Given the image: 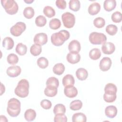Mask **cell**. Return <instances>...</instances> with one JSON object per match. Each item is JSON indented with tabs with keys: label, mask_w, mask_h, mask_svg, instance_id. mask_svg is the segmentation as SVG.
Returning a JSON list of instances; mask_svg holds the SVG:
<instances>
[{
	"label": "cell",
	"mask_w": 122,
	"mask_h": 122,
	"mask_svg": "<svg viewBox=\"0 0 122 122\" xmlns=\"http://www.w3.org/2000/svg\"><path fill=\"white\" fill-rule=\"evenodd\" d=\"M61 19L64 26L66 28H72L75 23V16L69 12L63 13L61 15Z\"/></svg>",
	"instance_id": "8992f818"
},
{
	"label": "cell",
	"mask_w": 122,
	"mask_h": 122,
	"mask_svg": "<svg viewBox=\"0 0 122 122\" xmlns=\"http://www.w3.org/2000/svg\"><path fill=\"white\" fill-rule=\"evenodd\" d=\"M5 91V88L4 85L1 83V88H0V95H1L3 93H4Z\"/></svg>",
	"instance_id": "7dc6e473"
},
{
	"label": "cell",
	"mask_w": 122,
	"mask_h": 122,
	"mask_svg": "<svg viewBox=\"0 0 122 122\" xmlns=\"http://www.w3.org/2000/svg\"><path fill=\"white\" fill-rule=\"evenodd\" d=\"M15 51L20 56L24 55L27 51V46L22 43H19L16 47Z\"/></svg>",
	"instance_id": "4316f807"
},
{
	"label": "cell",
	"mask_w": 122,
	"mask_h": 122,
	"mask_svg": "<svg viewBox=\"0 0 122 122\" xmlns=\"http://www.w3.org/2000/svg\"><path fill=\"white\" fill-rule=\"evenodd\" d=\"M26 28L25 23L21 21L17 22L10 29V33L14 36L18 37L24 32Z\"/></svg>",
	"instance_id": "52a82bcc"
},
{
	"label": "cell",
	"mask_w": 122,
	"mask_h": 122,
	"mask_svg": "<svg viewBox=\"0 0 122 122\" xmlns=\"http://www.w3.org/2000/svg\"><path fill=\"white\" fill-rule=\"evenodd\" d=\"M65 66L62 63H58L54 65L53 67L52 71L54 74L61 75L65 71Z\"/></svg>",
	"instance_id": "d4e9b609"
},
{
	"label": "cell",
	"mask_w": 122,
	"mask_h": 122,
	"mask_svg": "<svg viewBox=\"0 0 122 122\" xmlns=\"http://www.w3.org/2000/svg\"><path fill=\"white\" fill-rule=\"evenodd\" d=\"M24 1L27 4H30V3H32L34 1V0H24Z\"/></svg>",
	"instance_id": "c3c4849f"
},
{
	"label": "cell",
	"mask_w": 122,
	"mask_h": 122,
	"mask_svg": "<svg viewBox=\"0 0 122 122\" xmlns=\"http://www.w3.org/2000/svg\"><path fill=\"white\" fill-rule=\"evenodd\" d=\"M112 63V60L110 58L104 57L100 61L99 64L100 69L103 71H107L110 69Z\"/></svg>",
	"instance_id": "9c48e42d"
},
{
	"label": "cell",
	"mask_w": 122,
	"mask_h": 122,
	"mask_svg": "<svg viewBox=\"0 0 122 122\" xmlns=\"http://www.w3.org/2000/svg\"><path fill=\"white\" fill-rule=\"evenodd\" d=\"M87 117L86 115L82 112H77L74 113L72 116V121L73 122H86Z\"/></svg>",
	"instance_id": "cb8c5ba5"
},
{
	"label": "cell",
	"mask_w": 122,
	"mask_h": 122,
	"mask_svg": "<svg viewBox=\"0 0 122 122\" xmlns=\"http://www.w3.org/2000/svg\"><path fill=\"white\" fill-rule=\"evenodd\" d=\"M7 61L10 64L14 65L18 62L19 58L17 55L14 53H10L8 55Z\"/></svg>",
	"instance_id": "74e56055"
},
{
	"label": "cell",
	"mask_w": 122,
	"mask_h": 122,
	"mask_svg": "<svg viewBox=\"0 0 122 122\" xmlns=\"http://www.w3.org/2000/svg\"><path fill=\"white\" fill-rule=\"evenodd\" d=\"M69 6L70 10L73 11H78L81 7V3L79 0H71L69 3Z\"/></svg>",
	"instance_id": "83f0119b"
},
{
	"label": "cell",
	"mask_w": 122,
	"mask_h": 122,
	"mask_svg": "<svg viewBox=\"0 0 122 122\" xmlns=\"http://www.w3.org/2000/svg\"><path fill=\"white\" fill-rule=\"evenodd\" d=\"M40 105L41 107L44 109L49 110L51 107L52 103L50 101L46 99H44L41 102Z\"/></svg>",
	"instance_id": "ee69618b"
},
{
	"label": "cell",
	"mask_w": 122,
	"mask_h": 122,
	"mask_svg": "<svg viewBox=\"0 0 122 122\" xmlns=\"http://www.w3.org/2000/svg\"><path fill=\"white\" fill-rule=\"evenodd\" d=\"M67 61L70 63L74 64L78 63L81 60V56L78 52L70 51L66 56Z\"/></svg>",
	"instance_id": "30bf717a"
},
{
	"label": "cell",
	"mask_w": 122,
	"mask_h": 122,
	"mask_svg": "<svg viewBox=\"0 0 122 122\" xmlns=\"http://www.w3.org/2000/svg\"><path fill=\"white\" fill-rule=\"evenodd\" d=\"M35 24L39 27L44 26L47 23V20L46 18L42 15H39L35 19Z\"/></svg>",
	"instance_id": "d590c367"
},
{
	"label": "cell",
	"mask_w": 122,
	"mask_h": 122,
	"mask_svg": "<svg viewBox=\"0 0 122 122\" xmlns=\"http://www.w3.org/2000/svg\"><path fill=\"white\" fill-rule=\"evenodd\" d=\"M116 94H109L104 93L103 94V99L105 102L108 103H111L114 102L116 100Z\"/></svg>",
	"instance_id": "b9f144b4"
},
{
	"label": "cell",
	"mask_w": 122,
	"mask_h": 122,
	"mask_svg": "<svg viewBox=\"0 0 122 122\" xmlns=\"http://www.w3.org/2000/svg\"><path fill=\"white\" fill-rule=\"evenodd\" d=\"M106 32L111 36H113L116 34L118 31L117 26L114 24H109L106 27Z\"/></svg>",
	"instance_id": "8d00e7d4"
},
{
	"label": "cell",
	"mask_w": 122,
	"mask_h": 122,
	"mask_svg": "<svg viewBox=\"0 0 122 122\" xmlns=\"http://www.w3.org/2000/svg\"><path fill=\"white\" fill-rule=\"evenodd\" d=\"M111 19L114 23H119L122 20V14L120 12L116 11L112 14Z\"/></svg>",
	"instance_id": "60d3db41"
},
{
	"label": "cell",
	"mask_w": 122,
	"mask_h": 122,
	"mask_svg": "<svg viewBox=\"0 0 122 122\" xmlns=\"http://www.w3.org/2000/svg\"><path fill=\"white\" fill-rule=\"evenodd\" d=\"M115 50L114 44L111 42H105L102 46V51L105 54H111Z\"/></svg>",
	"instance_id": "4fadbf2b"
},
{
	"label": "cell",
	"mask_w": 122,
	"mask_h": 122,
	"mask_svg": "<svg viewBox=\"0 0 122 122\" xmlns=\"http://www.w3.org/2000/svg\"><path fill=\"white\" fill-rule=\"evenodd\" d=\"M1 3L5 11L10 15L17 13L19 7L17 3L14 0H1Z\"/></svg>",
	"instance_id": "277c9868"
},
{
	"label": "cell",
	"mask_w": 122,
	"mask_h": 122,
	"mask_svg": "<svg viewBox=\"0 0 122 122\" xmlns=\"http://www.w3.org/2000/svg\"><path fill=\"white\" fill-rule=\"evenodd\" d=\"M101 56V52L98 48H93L89 52V57L93 60L99 59Z\"/></svg>",
	"instance_id": "f1b7e54d"
},
{
	"label": "cell",
	"mask_w": 122,
	"mask_h": 122,
	"mask_svg": "<svg viewBox=\"0 0 122 122\" xmlns=\"http://www.w3.org/2000/svg\"><path fill=\"white\" fill-rule=\"evenodd\" d=\"M14 45V42L13 39L10 37H6L3 40L2 46L7 50L12 49Z\"/></svg>",
	"instance_id": "7402d4cb"
},
{
	"label": "cell",
	"mask_w": 122,
	"mask_h": 122,
	"mask_svg": "<svg viewBox=\"0 0 122 122\" xmlns=\"http://www.w3.org/2000/svg\"><path fill=\"white\" fill-rule=\"evenodd\" d=\"M0 122H7L8 121V119L6 117V116L3 115H0Z\"/></svg>",
	"instance_id": "bcb514c9"
},
{
	"label": "cell",
	"mask_w": 122,
	"mask_h": 122,
	"mask_svg": "<svg viewBox=\"0 0 122 122\" xmlns=\"http://www.w3.org/2000/svg\"><path fill=\"white\" fill-rule=\"evenodd\" d=\"M81 49V46L80 42L76 40L71 41L68 45V50L70 51H75L79 53Z\"/></svg>",
	"instance_id": "2e32d148"
},
{
	"label": "cell",
	"mask_w": 122,
	"mask_h": 122,
	"mask_svg": "<svg viewBox=\"0 0 122 122\" xmlns=\"http://www.w3.org/2000/svg\"><path fill=\"white\" fill-rule=\"evenodd\" d=\"M21 69L19 66H11L8 68L6 73L8 76L10 77H16L21 73Z\"/></svg>",
	"instance_id": "7c38bea8"
},
{
	"label": "cell",
	"mask_w": 122,
	"mask_h": 122,
	"mask_svg": "<svg viewBox=\"0 0 122 122\" xmlns=\"http://www.w3.org/2000/svg\"><path fill=\"white\" fill-rule=\"evenodd\" d=\"M75 74L77 79L80 81H84L88 76V72L87 71L83 68L78 69Z\"/></svg>",
	"instance_id": "e0dca14e"
},
{
	"label": "cell",
	"mask_w": 122,
	"mask_h": 122,
	"mask_svg": "<svg viewBox=\"0 0 122 122\" xmlns=\"http://www.w3.org/2000/svg\"><path fill=\"white\" fill-rule=\"evenodd\" d=\"M36 117V112L35 111L32 109L27 110L24 113V118L28 122L33 121Z\"/></svg>",
	"instance_id": "44dd1931"
},
{
	"label": "cell",
	"mask_w": 122,
	"mask_h": 122,
	"mask_svg": "<svg viewBox=\"0 0 122 122\" xmlns=\"http://www.w3.org/2000/svg\"><path fill=\"white\" fill-rule=\"evenodd\" d=\"M100 10V4L98 2H93L89 5L88 9V11L90 15H95L99 12Z\"/></svg>",
	"instance_id": "9a60e30c"
},
{
	"label": "cell",
	"mask_w": 122,
	"mask_h": 122,
	"mask_svg": "<svg viewBox=\"0 0 122 122\" xmlns=\"http://www.w3.org/2000/svg\"><path fill=\"white\" fill-rule=\"evenodd\" d=\"M116 6V1L115 0H105L103 2V8L108 12L113 10Z\"/></svg>",
	"instance_id": "d6986e66"
},
{
	"label": "cell",
	"mask_w": 122,
	"mask_h": 122,
	"mask_svg": "<svg viewBox=\"0 0 122 122\" xmlns=\"http://www.w3.org/2000/svg\"><path fill=\"white\" fill-rule=\"evenodd\" d=\"M70 34L68 31L62 30L59 32L53 33L51 37L52 44L55 46H60L70 38Z\"/></svg>",
	"instance_id": "6da1fadb"
},
{
	"label": "cell",
	"mask_w": 122,
	"mask_h": 122,
	"mask_svg": "<svg viewBox=\"0 0 122 122\" xmlns=\"http://www.w3.org/2000/svg\"><path fill=\"white\" fill-rule=\"evenodd\" d=\"M44 14L48 18H52L55 15V10L51 6H46L43 10Z\"/></svg>",
	"instance_id": "4dcf8cb0"
},
{
	"label": "cell",
	"mask_w": 122,
	"mask_h": 122,
	"mask_svg": "<svg viewBox=\"0 0 122 122\" xmlns=\"http://www.w3.org/2000/svg\"><path fill=\"white\" fill-rule=\"evenodd\" d=\"M57 87L53 86H47L44 91L45 95L48 97H52L56 95L58 92Z\"/></svg>",
	"instance_id": "ac0fdd59"
},
{
	"label": "cell",
	"mask_w": 122,
	"mask_h": 122,
	"mask_svg": "<svg viewBox=\"0 0 122 122\" xmlns=\"http://www.w3.org/2000/svg\"><path fill=\"white\" fill-rule=\"evenodd\" d=\"M20 102L16 98L10 99L8 102L7 112L8 114L12 117L18 116L20 112Z\"/></svg>",
	"instance_id": "7a4b0ae2"
},
{
	"label": "cell",
	"mask_w": 122,
	"mask_h": 122,
	"mask_svg": "<svg viewBox=\"0 0 122 122\" xmlns=\"http://www.w3.org/2000/svg\"><path fill=\"white\" fill-rule=\"evenodd\" d=\"M34 43L41 45H43L48 41L47 35L44 32H41L36 34L33 38Z\"/></svg>",
	"instance_id": "ba28073f"
},
{
	"label": "cell",
	"mask_w": 122,
	"mask_h": 122,
	"mask_svg": "<svg viewBox=\"0 0 122 122\" xmlns=\"http://www.w3.org/2000/svg\"><path fill=\"white\" fill-rule=\"evenodd\" d=\"M41 46L38 44L34 43L32 44L30 48V52L32 55L34 56L39 55L41 53Z\"/></svg>",
	"instance_id": "484cf974"
},
{
	"label": "cell",
	"mask_w": 122,
	"mask_h": 122,
	"mask_svg": "<svg viewBox=\"0 0 122 122\" xmlns=\"http://www.w3.org/2000/svg\"><path fill=\"white\" fill-rule=\"evenodd\" d=\"M90 42L94 45H100L105 43L107 40L106 35L101 32H92L89 35Z\"/></svg>",
	"instance_id": "5b68a950"
},
{
	"label": "cell",
	"mask_w": 122,
	"mask_h": 122,
	"mask_svg": "<svg viewBox=\"0 0 122 122\" xmlns=\"http://www.w3.org/2000/svg\"><path fill=\"white\" fill-rule=\"evenodd\" d=\"M56 6L60 9L64 10L66 8V2L64 0H57L55 2Z\"/></svg>",
	"instance_id": "f6af8a7d"
},
{
	"label": "cell",
	"mask_w": 122,
	"mask_h": 122,
	"mask_svg": "<svg viewBox=\"0 0 122 122\" xmlns=\"http://www.w3.org/2000/svg\"><path fill=\"white\" fill-rule=\"evenodd\" d=\"M61 26V22L60 20L57 18L51 19L49 22V27L52 30H57L60 28Z\"/></svg>",
	"instance_id": "836d02e7"
},
{
	"label": "cell",
	"mask_w": 122,
	"mask_h": 122,
	"mask_svg": "<svg viewBox=\"0 0 122 122\" xmlns=\"http://www.w3.org/2000/svg\"><path fill=\"white\" fill-rule=\"evenodd\" d=\"M65 95L70 98L75 97L78 94V90L73 85H70L65 87L64 89Z\"/></svg>",
	"instance_id": "8fae6325"
},
{
	"label": "cell",
	"mask_w": 122,
	"mask_h": 122,
	"mask_svg": "<svg viewBox=\"0 0 122 122\" xmlns=\"http://www.w3.org/2000/svg\"><path fill=\"white\" fill-rule=\"evenodd\" d=\"M105 24V21L103 18L97 17L93 20V25L97 28H102Z\"/></svg>",
	"instance_id": "f35d334b"
},
{
	"label": "cell",
	"mask_w": 122,
	"mask_h": 122,
	"mask_svg": "<svg viewBox=\"0 0 122 122\" xmlns=\"http://www.w3.org/2000/svg\"><path fill=\"white\" fill-rule=\"evenodd\" d=\"M53 111L55 115L58 114H64L66 112V108L62 104H57L54 107Z\"/></svg>",
	"instance_id": "1f68e13d"
},
{
	"label": "cell",
	"mask_w": 122,
	"mask_h": 122,
	"mask_svg": "<svg viewBox=\"0 0 122 122\" xmlns=\"http://www.w3.org/2000/svg\"><path fill=\"white\" fill-rule=\"evenodd\" d=\"M54 122H67V118L64 114H56L54 118Z\"/></svg>",
	"instance_id": "7bdbcfd3"
},
{
	"label": "cell",
	"mask_w": 122,
	"mask_h": 122,
	"mask_svg": "<svg viewBox=\"0 0 122 122\" xmlns=\"http://www.w3.org/2000/svg\"><path fill=\"white\" fill-rule=\"evenodd\" d=\"M82 106V102L79 100H75L71 102L70 104V108L72 111L80 110Z\"/></svg>",
	"instance_id": "f546056e"
},
{
	"label": "cell",
	"mask_w": 122,
	"mask_h": 122,
	"mask_svg": "<svg viewBox=\"0 0 122 122\" xmlns=\"http://www.w3.org/2000/svg\"><path fill=\"white\" fill-rule=\"evenodd\" d=\"M46 84V86H53L58 88L59 85V81L57 78L54 77H51L47 79Z\"/></svg>",
	"instance_id": "ab89813d"
},
{
	"label": "cell",
	"mask_w": 122,
	"mask_h": 122,
	"mask_svg": "<svg viewBox=\"0 0 122 122\" xmlns=\"http://www.w3.org/2000/svg\"><path fill=\"white\" fill-rule=\"evenodd\" d=\"M23 14L26 19H30L34 16L35 11L33 8L31 7H27L24 9Z\"/></svg>",
	"instance_id": "d6a6232c"
},
{
	"label": "cell",
	"mask_w": 122,
	"mask_h": 122,
	"mask_svg": "<svg viewBox=\"0 0 122 122\" xmlns=\"http://www.w3.org/2000/svg\"><path fill=\"white\" fill-rule=\"evenodd\" d=\"M29 82L26 79H21L14 90L15 94L19 97L25 98L29 93Z\"/></svg>",
	"instance_id": "3957f363"
},
{
	"label": "cell",
	"mask_w": 122,
	"mask_h": 122,
	"mask_svg": "<svg viewBox=\"0 0 122 122\" xmlns=\"http://www.w3.org/2000/svg\"><path fill=\"white\" fill-rule=\"evenodd\" d=\"M37 63L40 68L44 69L48 67L49 65V61L46 58L41 57L37 60Z\"/></svg>",
	"instance_id": "e575fe53"
},
{
	"label": "cell",
	"mask_w": 122,
	"mask_h": 122,
	"mask_svg": "<svg viewBox=\"0 0 122 122\" xmlns=\"http://www.w3.org/2000/svg\"><path fill=\"white\" fill-rule=\"evenodd\" d=\"M62 83L64 87L70 85H74L75 83V80L72 75L69 74H66L62 78Z\"/></svg>",
	"instance_id": "ffe728a7"
},
{
	"label": "cell",
	"mask_w": 122,
	"mask_h": 122,
	"mask_svg": "<svg viewBox=\"0 0 122 122\" xmlns=\"http://www.w3.org/2000/svg\"><path fill=\"white\" fill-rule=\"evenodd\" d=\"M104 93L109 94H116L117 88L116 86L112 83H107L104 87Z\"/></svg>",
	"instance_id": "603a6c76"
},
{
	"label": "cell",
	"mask_w": 122,
	"mask_h": 122,
	"mask_svg": "<svg viewBox=\"0 0 122 122\" xmlns=\"http://www.w3.org/2000/svg\"><path fill=\"white\" fill-rule=\"evenodd\" d=\"M117 109L114 105L107 106L105 109V115L110 118H114L117 114Z\"/></svg>",
	"instance_id": "5bb4252c"
}]
</instances>
